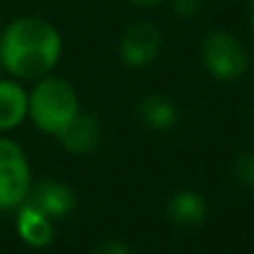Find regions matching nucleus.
Returning a JSON list of instances; mask_svg holds the SVG:
<instances>
[{"label":"nucleus","mask_w":254,"mask_h":254,"mask_svg":"<svg viewBox=\"0 0 254 254\" xmlns=\"http://www.w3.org/2000/svg\"><path fill=\"white\" fill-rule=\"evenodd\" d=\"M61 36L57 27L36 16L9 23L0 39V63L20 79H41L59 63Z\"/></svg>","instance_id":"nucleus-1"},{"label":"nucleus","mask_w":254,"mask_h":254,"mask_svg":"<svg viewBox=\"0 0 254 254\" xmlns=\"http://www.w3.org/2000/svg\"><path fill=\"white\" fill-rule=\"evenodd\" d=\"M79 113L74 88L59 77H41L27 97V115L43 133L59 135Z\"/></svg>","instance_id":"nucleus-2"},{"label":"nucleus","mask_w":254,"mask_h":254,"mask_svg":"<svg viewBox=\"0 0 254 254\" xmlns=\"http://www.w3.org/2000/svg\"><path fill=\"white\" fill-rule=\"evenodd\" d=\"M202 63L216 79L234 81L248 70V54L234 34L214 29L202 43Z\"/></svg>","instance_id":"nucleus-3"},{"label":"nucleus","mask_w":254,"mask_h":254,"mask_svg":"<svg viewBox=\"0 0 254 254\" xmlns=\"http://www.w3.org/2000/svg\"><path fill=\"white\" fill-rule=\"evenodd\" d=\"M32 187L29 164L23 149L11 139H0V209H16Z\"/></svg>","instance_id":"nucleus-4"},{"label":"nucleus","mask_w":254,"mask_h":254,"mask_svg":"<svg viewBox=\"0 0 254 254\" xmlns=\"http://www.w3.org/2000/svg\"><path fill=\"white\" fill-rule=\"evenodd\" d=\"M162 50V34L149 20H135L124 29L120 41L122 61L130 67H144L158 59Z\"/></svg>","instance_id":"nucleus-5"},{"label":"nucleus","mask_w":254,"mask_h":254,"mask_svg":"<svg viewBox=\"0 0 254 254\" xmlns=\"http://www.w3.org/2000/svg\"><path fill=\"white\" fill-rule=\"evenodd\" d=\"M27 205H32L34 209H39L41 214H45L48 218L57 221V218H65L74 205H77V196L61 180H41L39 185L29 187Z\"/></svg>","instance_id":"nucleus-6"},{"label":"nucleus","mask_w":254,"mask_h":254,"mask_svg":"<svg viewBox=\"0 0 254 254\" xmlns=\"http://www.w3.org/2000/svg\"><path fill=\"white\" fill-rule=\"evenodd\" d=\"M57 137L61 139V144L70 153H77V155L90 153L101 142V124L95 115L79 111Z\"/></svg>","instance_id":"nucleus-7"},{"label":"nucleus","mask_w":254,"mask_h":254,"mask_svg":"<svg viewBox=\"0 0 254 254\" xmlns=\"http://www.w3.org/2000/svg\"><path fill=\"white\" fill-rule=\"evenodd\" d=\"M135 115H137L139 124L151 130H171L173 126L178 124V120H180L176 104L164 95L142 97V99L137 101Z\"/></svg>","instance_id":"nucleus-8"},{"label":"nucleus","mask_w":254,"mask_h":254,"mask_svg":"<svg viewBox=\"0 0 254 254\" xmlns=\"http://www.w3.org/2000/svg\"><path fill=\"white\" fill-rule=\"evenodd\" d=\"M18 236L32 248H45L54 241V221L34 209L32 205L23 202L18 207V221H16Z\"/></svg>","instance_id":"nucleus-9"},{"label":"nucleus","mask_w":254,"mask_h":254,"mask_svg":"<svg viewBox=\"0 0 254 254\" xmlns=\"http://www.w3.org/2000/svg\"><path fill=\"white\" fill-rule=\"evenodd\" d=\"M169 221L180 227H196L207 218V200L198 191L185 189L169 198L167 202Z\"/></svg>","instance_id":"nucleus-10"},{"label":"nucleus","mask_w":254,"mask_h":254,"mask_svg":"<svg viewBox=\"0 0 254 254\" xmlns=\"http://www.w3.org/2000/svg\"><path fill=\"white\" fill-rule=\"evenodd\" d=\"M27 115V95L16 81L0 79V130L16 128Z\"/></svg>","instance_id":"nucleus-11"},{"label":"nucleus","mask_w":254,"mask_h":254,"mask_svg":"<svg viewBox=\"0 0 254 254\" xmlns=\"http://www.w3.org/2000/svg\"><path fill=\"white\" fill-rule=\"evenodd\" d=\"M232 173L245 187H254V153L245 151V153L236 155L234 164H232Z\"/></svg>","instance_id":"nucleus-12"},{"label":"nucleus","mask_w":254,"mask_h":254,"mask_svg":"<svg viewBox=\"0 0 254 254\" xmlns=\"http://www.w3.org/2000/svg\"><path fill=\"white\" fill-rule=\"evenodd\" d=\"M173 11L183 18H191L200 11V0H173Z\"/></svg>","instance_id":"nucleus-13"},{"label":"nucleus","mask_w":254,"mask_h":254,"mask_svg":"<svg viewBox=\"0 0 254 254\" xmlns=\"http://www.w3.org/2000/svg\"><path fill=\"white\" fill-rule=\"evenodd\" d=\"M92 254H133V252L120 241H104V243H99L92 250Z\"/></svg>","instance_id":"nucleus-14"},{"label":"nucleus","mask_w":254,"mask_h":254,"mask_svg":"<svg viewBox=\"0 0 254 254\" xmlns=\"http://www.w3.org/2000/svg\"><path fill=\"white\" fill-rule=\"evenodd\" d=\"M130 5H137V7H153L158 5V2H162V0H128Z\"/></svg>","instance_id":"nucleus-15"},{"label":"nucleus","mask_w":254,"mask_h":254,"mask_svg":"<svg viewBox=\"0 0 254 254\" xmlns=\"http://www.w3.org/2000/svg\"><path fill=\"white\" fill-rule=\"evenodd\" d=\"M0 67H2V63H0Z\"/></svg>","instance_id":"nucleus-16"}]
</instances>
